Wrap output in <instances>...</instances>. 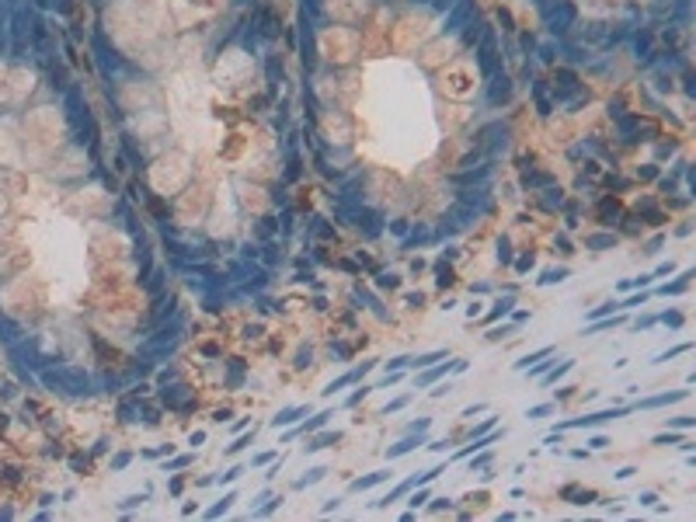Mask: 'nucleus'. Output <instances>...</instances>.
<instances>
[{
	"label": "nucleus",
	"instance_id": "obj_1",
	"mask_svg": "<svg viewBox=\"0 0 696 522\" xmlns=\"http://www.w3.org/2000/svg\"><path fill=\"white\" fill-rule=\"evenodd\" d=\"M619 414H627V407H613V411H599V414H588V418H571L564 421V428H592V425H602V421H613Z\"/></svg>",
	"mask_w": 696,
	"mask_h": 522
},
{
	"label": "nucleus",
	"instance_id": "obj_2",
	"mask_svg": "<svg viewBox=\"0 0 696 522\" xmlns=\"http://www.w3.org/2000/svg\"><path fill=\"white\" fill-rule=\"evenodd\" d=\"M369 369H372V362H362V366H359V369H352V372H345V376H341V380H334V383H331V387L324 390V393H328V397H331V393H334V390H341V387H348V383H359V380H362V376H366Z\"/></svg>",
	"mask_w": 696,
	"mask_h": 522
},
{
	"label": "nucleus",
	"instance_id": "obj_3",
	"mask_svg": "<svg viewBox=\"0 0 696 522\" xmlns=\"http://www.w3.org/2000/svg\"><path fill=\"white\" fill-rule=\"evenodd\" d=\"M494 66H498V63H494V39L487 35L484 45H481V70L484 73H494Z\"/></svg>",
	"mask_w": 696,
	"mask_h": 522
},
{
	"label": "nucleus",
	"instance_id": "obj_4",
	"mask_svg": "<svg viewBox=\"0 0 696 522\" xmlns=\"http://www.w3.org/2000/svg\"><path fill=\"white\" fill-rule=\"evenodd\" d=\"M567 502H575V505H588V502H595V491H581V487H575V484H567L561 491Z\"/></svg>",
	"mask_w": 696,
	"mask_h": 522
},
{
	"label": "nucleus",
	"instance_id": "obj_5",
	"mask_svg": "<svg viewBox=\"0 0 696 522\" xmlns=\"http://www.w3.org/2000/svg\"><path fill=\"white\" fill-rule=\"evenodd\" d=\"M390 477V470H376V474H369V477H359V481H352V491H366V487H376V484H383Z\"/></svg>",
	"mask_w": 696,
	"mask_h": 522
},
{
	"label": "nucleus",
	"instance_id": "obj_6",
	"mask_svg": "<svg viewBox=\"0 0 696 522\" xmlns=\"http://www.w3.org/2000/svg\"><path fill=\"white\" fill-rule=\"evenodd\" d=\"M686 390H676V393H661V397H651V401H640V407H661V404H672V401H682Z\"/></svg>",
	"mask_w": 696,
	"mask_h": 522
},
{
	"label": "nucleus",
	"instance_id": "obj_7",
	"mask_svg": "<svg viewBox=\"0 0 696 522\" xmlns=\"http://www.w3.org/2000/svg\"><path fill=\"white\" fill-rule=\"evenodd\" d=\"M300 414H307V407H289V411L275 414V418H271V425H275V428H279V425H292V421H296Z\"/></svg>",
	"mask_w": 696,
	"mask_h": 522
},
{
	"label": "nucleus",
	"instance_id": "obj_8",
	"mask_svg": "<svg viewBox=\"0 0 696 522\" xmlns=\"http://www.w3.org/2000/svg\"><path fill=\"white\" fill-rule=\"evenodd\" d=\"M550 352H554V348H540V352H533V355H522L519 362H515V369H529V366H536V362H540V359H546Z\"/></svg>",
	"mask_w": 696,
	"mask_h": 522
},
{
	"label": "nucleus",
	"instance_id": "obj_9",
	"mask_svg": "<svg viewBox=\"0 0 696 522\" xmlns=\"http://www.w3.org/2000/svg\"><path fill=\"white\" fill-rule=\"evenodd\" d=\"M414 445H418V439H411V435H407V439H401L397 445H390V453H387V456H390V460H397V456H404V453H411Z\"/></svg>",
	"mask_w": 696,
	"mask_h": 522
},
{
	"label": "nucleus",
	"instance_id": "obj_10",
	"mask_svg": "<svg viewBox=\"0 0 696 522\" xmlns=\"http://www.w3.org/2000/svg\"><path fill=\"white\" fill-rule=\"evenodd\" d=\"M338 439H341V435H338V432H328V435H317V439H313V442L307 445V453H317V449H324V445H331V442H338Z\"/></svg>",
	"mask_w": 696,
	"mask_h": 522
},
{
	"label": "nucleus",
	"instance_id": "obj_11",
	"mask_svg": "<svg viewBox=\"0 0 696 522\" xmlns=\"http://www.w3.org/2000/svg\"><path fill=\"white\" fill-rule=\"evenodd\" d=\"M466 14H470V0H463V4H460V7H456V11L449 14V21H445V24H449V32H453V28H456V24H460V21L466 18Z\"/></svg>",
	"mask_w": 696,
	"mask_h": 522
},
{
	"label": "nucleus",
	"instance_id": "obj_12",
	"mask_svg": "<svg viewBox=\"0 0 696 522\" xmlns=\"http://www.w3.org/2000/svg\"><path fill=\"white\" fill-rule=\"evenodd\" d=\"M599 216H602V219H613V216H619V202H616V198H602Z\"/></svg>",
	"mask_w": 696,
	"mask_h": 522
},
{
	"label": "nucleus",
	"instance_id": "obj_13",
	"mask_svg": "<svg viewBox=\"0 0 696 522\" xmlns=\"http://www.w3.org/2000/svg\"><path fill=\"white\" fill-rule=\"evenodd\" d=\"M508 310H512V296H505V300H498V303H494V310L487 313V320H498V317H502V313H508Z\"/></svg>",
	"mask_w": 696,
	"mask_h": 522
},
{
	"label": "nucleus",
	"instance_id": "obj_14",
	"mask_svg": "<svg viewBox=\"0 0 696 522\" xmlns=\"http://www.w3.org/2000/svg\"><path fill=\"white\" fill-rule=\"evenodd\" d=\"M442 355H445V348H439V352H428V355H418V359H414V366H418V369H428L432 362H435V359H442Z\"/></svg>",
	"mask_w": 696,
	"mask_h": 522
},
{
	"label": "nucleus",
	"instance_id": "obj_15",
	"mask_svg": "<svg viewBox=\"0 0 696 522\" xmlns=\"http://www.w3.org/2000/svg\"><path fill=\"white\" fill-rule=\"evenodd\" d=\"M324 474H328V470H324V466H317V470H310L307 477H300V481H296V487H307V484H317V481H324Z\"/></svg>",
	"mask_w": 696,
	"mask_h": 522
},
{
	"label": "nucleus",
	"instance_id": "obj_16",
	"mask_svg": "<svg viewBox=\"0 0 696 522\" xmlns=\"http://www.w3.org/2000/svg\"><path fill=\"white\" fill-rule=\"evenodd\" d=\"M585 244H588V247H613V244H616V237H609V233H599V237H588Z\"/></svg>",
	"mask_w": 696,
	"mask_h": 522
},
{
	"label": "nucleus",
	"instance_id": "obj_17",
	"mask_svg": "<svg viewBox=\"0 0 696 522\" xmlns=\"http://www.w3.org/2000/svg\"><path fill=\"white\" fill-rule=\"evenodd\" d=\"M557 80H561V94H567V91H575V84H578L571 70H561V73H557Z\"/></svg>",
	"mask_w": 696,
	"mask_h": 522
},
{
	"label": "nucleus",
	"instance_id": "obj_18",
	"mask_svg": "<svg viewBox=\"0 0 696 522\" xmlns=\"http://www.w3.org/2000/svg\"><path fill=\"white\" fill-rule=\"evenodd\" d=\"M449 369H453V362H445L442 369H428L425 376H421V387H425V383H435V380H439V376H442V372H449Z\"/></svg>",
	"mask_w": 696,
	"mask_h": 522
},
{
	"label": "nucleus",
	"instance_id": "obj_19",
	"mask_svg": "<svg viewBox=\"0 0 696 522\" xmlns=\"http://www.w3.org/2000/svg\"><path fill=\"white\" fill-rule=\"evenodd\" d=\"M369 393H372V387H359V390H355V393H352V397H348V401H345V407H355V404H359V401H366Z\"/></svg>",
	"mask_w": 696,
	"mask_h": 522
},
{
	"label": "nucleus",
	"instance_id": "obj_20",
	"mask_svg": "<svg viewBox=\"0 0 696 522\" xmlns=\"http://www.w3.org/2000/svg\"><path fill=\"white\" fill-rule=\"evenodd\" d=\"M571 366H575V359H567V362H561V366H557V372H554V376H546V383H557V380H561L564 372H571Z\"/></svg>",
	"mask_w": 696,
	"mask_h": 522
},
{
	"label": "nucleus",
	"instance_id": "obj_21",
	"mask_svg": "<svg viewBox=\"0 0 696 522\" xmlns=\"http://www.w3.org/2000/svg\"><path fill=\"white\" fill-rule=\"evenodd\" d=\"M230 502H233V494H227V498H223V502L216 505V508H209V512H206V515H209V519H216V515H223V512H227V508H230Z\"/></svg>",
	"mask_w": 696,
	"mask_h": 522
},
{
	"label": "nucleus",
	"instance_id": "obj_22",
	"mask_svg": "<svg viewBox=\"0 0 696 522\" xmlns=\"http://www.w3.org/2000/svg\"><path fill=\"white\" fill-rule=\"evenodd\" d=\"M561 279H567V268H557V271H546L540 282H561Z\"/></svg>",
	"mask_w": 696,
	"mask_h": 522
},
{
	"label": "nucleus",
	"instance_id": "obj_23",
	"mask_svg": "<svg viewBox=\"0 0 696 522\" xmlns=\"http://www.w3.org/2000/svg\"><path fill=\"white\" fill-rule=\"evenodd\" d=\"M328 418H331V411H320V414H317V418H313V421L307 425V432H313V428H320V425H328Z\"/></svg>",
	"mask_w": 696,
	"mask_h": 522
},
{
	"label": "nucleus",
	"instance_id": "obj_24",
	"mask_svg": "<svg viewBox=\"0 0 696 522\" xmlns=\"http://www.w3.org/2000/svg\"><path fill=\"white\" fill-rule=\"evenodd\" d=\"M682 352H689V345H679V348H672V352H665V355H658V362H668V359H676V355H682Z\"/></svg>",
	"mask_w": 696,
	"mask_h": 522
},
{
	"label": "nucleus",
	"instance_id": "obj_25",
	"mask_svg": "<svg viewBox=\"0 0 696 522\" xmlns=\"http://www.w3.org/2000/svg\"><path fill=\"white\" fill-rule=\"evenodd\" d=\"M404 366H411V359H407V355H397V359H390V362H387V369H404Z\"/></svg>",
	"mask_w": 696,
	"mask_h": 522
},
{
	"label": "nucleus",
	"instance_id": "obj_26",
	"mask_svg": "<svg viewBox=\"0 0 696 522\" xmlns=\"http://www.w3.org/2000/svg\"><path fill=\"white\" fill-rule=\"evenodd\" d=\"M380 286H383V289H397V286H401V279H397V275H383V279H380Z\"/></svg>",
	"mask_w": 696,
	"mask_h": 522
},
{
	"label": "nucleus",
	"instance_id": "obj_27",
	"mask_svg": "<svg viewBox=\"0 0 696 522\" xmlns=\"http://www.w3.org/2000/svg\"><path fill=\"white\" fill-rule=\"evenodd\" d=\"M240 474H244V466H233V470H227V474H223V477H219V481H227V484H230V481H237V477H240Z\"/></svg>",
	"mask_w": 696,
	"mask_h": 522
},
{
	"label": "nucleus",
	"instance_id": "obj_28",
	"mask_svg": "<svg viewBox=\"0 0 696 522\" xmlns=\"http://www.w3.org/2000/svg\"><path fill=\"white\" fill-rule=\"evenodd\" d=\"M251 435H254V432H251ZM251 435H244V439H237V442H233V445H227V449H230V453H240L244 445L251 442Z\"/></svg>",
	"mask_w": 696,
	"mask_h": 522
},
{
	"label": "nucleus",
	"instance_id": "obj_29",
	"mask_svg": "<svg viewBox=\"0 0 696 522\" xmlns=\"http://www.w3.org/2000/svg\"><path fill=\"white\" fill-rule=\"evenodd\" d=\"M230 418H233V411H227V407H223V411H216V414H213V421H219V425H223V421H230Z\"/></svg>",
	"mask_w": 696,
	"mask_h": 522
},
{
	"label": "nucleus",
	"instance_id": "obj_30",
	"mask_svg": "<svg viewBox=\"0 0 696 522\" xmlns=\"http://www.w3.org/2000/svg\"><path fill=\"white\" fill-rule=\"evenodd\" d=\"M543 414H550V404H540V407L529 411V418H543Z\"/></svg>",
	"mask_w": 696,
	"mask_h": 522
},
{
	"label": "nucleus",
	"instance_id": "obj_31",
	"mask_svg": "<svg viewBox=\"0 0 696 522\" xmlns=\"http://www.w3.org/2000/svg\"><path fill=\"white\" fill-rule=\"evenodd\" d=\"M428 502V491H418L414 498H411V508H418V505H425Z\"/></svg>",
	"mask_w": 696,
	"mask_h": 522
},
{
	"label": "nucleus",
	"instance_id": "obj_32",
	"mask_svg": "<svg viewBox=\"0 0 696 522\" xmlns=\"http://www.w3.org/2000/svg\"><path fill=\"white\" fill-rule=\"evenodd\" d=\"M487 411V404H470L466 407V418H474V414H484Z\"/></svg>",
	"mask_w": 696,
	"mask_h": 522
},
{
	"label": "nucleus",
	"instance_id": "obj_33",
	"mask_svg": "<svg viewBox=\"0 0 696 522\" xmlns=\"http://www.w3.org/2000/svg\"><path fill=\"white\" fill-rule=\"evenodd\" d=\"M404 404H407V397H401V401H393V404H387V407H383V414H390V411H401Z\"/></svg>",
	"mask_w": 696,
	"mask_h": 522
},
{
	"label": "nucleus",
	"instance_id": "obj_34",
	"mask_svg": "<svg viewBox=\"0 0 696 522\" xmlns=\"http://www.w3.org/2000/svg\"><path fill=\"white\" fill-rule=\"evenodd\" d=\"M665 324H672V328H679V324H682V313H665Z\"/></svg>",
	"mask_w": 696,
	"mask_h": 522
},
{
	"label": "nucleus",
	"instance_id": "obj_35",
	"mask_svg": "<svg viewBox=\"0 0 696 522\" xmlns=\"http://www.w3.org/2000/svg\"><path fill=\"white\" fill-rule=\"evenodd\" d=\"M668 442H679V435H658L655 445H668Z\"/></svg>",
	"mask_w": 696,
	"mask_h": 522
},
{
	"label": "nucleus",
	"instance_id": "obj_36",
	"mask_svg": "<svg viewBox=\"0 0 696 522\" xmlns=\"http://www.w3.org/2000/svg\"><path fill=\"white\" fill-rule=\"evenodd\" d=\"M442 508H445V512H449V508H453V505H449V502H445V498H439V502H435V505H432V512H442Z\"/></svg>",
	"mask_w": 696,
	"mask_h": 522
},
{
	"label": "nucleus",
	"instance_id": "obj_37",
	"mask_svg": "<svg viewBox=\"0 0 696 522\" xmlns=\"http://www.w3.org/2000/svg\"><path fill=\"white\" fill-rule=\"evenodd\" d=\"M536 94H543V87H536ZM540 115H550V105L540 97Z\"/></svg>",
	"mask_w": 696,
	"mask_h": 522
},
{
	"label": "nucleus",
	"instance_id": "obj_38",
	"mask_svg": "<svg viewBox=\"0 0 696 522\" xmlns=\"http://www.w3.org/2000/svg\"><path fill=\"white\" fill-rule=\"evenodd\" d=\"M634 474H637V470H634V466H623V470H619L616 477H619V481H627V477H634Z\"/></svg>",
	"mask_w": 696,
	"mask_h": 522
},
{
	"label": "nucleus",
	"instance_id": "obj_39",
	"mask_svg": "<svg viewBox=\"0 0 696 522\" xmlns=\"http://www.w3.org/2000/svg\"><path fill=\"white\" fill-rule=\"evenodd\" d=\"M519 268L526 271V268H533V254H526V258H519Z\"/></svg>",
	"mask_w": 696,
	"mask_h": 522
},
{
	"label": "nucleus",
	"instance_id": "obj_40",
	"mask_svg": "<svg viewBox=\"0 0 696 522\" xmlns=\"http://www.w3.org/2000/svg\"><path fill=\"white\" fill-rule=\"evenodd\" d=\"M181 466H188V456H181V460H174V463L167 466V470H181Z\"/></svg>",
	"mask_w": 696,
	"mask_h": 522
},
{
	"label": "nucleus",
	"instance_id": "obj_41",
	"mask_svg": "<svg viewBox=\"0 0 696 522\" xmlns=\"http://www.w3.org/2000/svg\"><path fill=\"white\" fill-rule=\"evenodd\" d=\"M432 4H439V7H449V0H432Z\"/></svg>",
	"mask_w": 696,
	"mask_h": 522
}]
</instances>
